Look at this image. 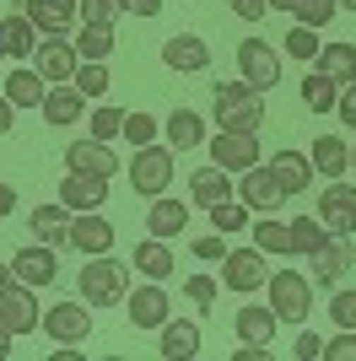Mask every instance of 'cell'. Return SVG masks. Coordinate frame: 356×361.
I'll list each match as a JSON object with an SVG mask.
<instances>
[{"label":"cell","instance_id":"obj_45","mask_svg":"<svg viewBox=\"0 0 356 361\" xmlns=\"http://www.w3.org/2000/svg\"><path fill=\"white\" fill-rule=\"evenodd\" d=\"M329 318H335V329H356V286L329 297Z\"/></svg>","mask_w":356,"mask_h":361},{"label":"cell","instance_id":"obj_21","mask_svg":"<svg viewBox=\"0 0 356 361\" xmlns=\"http://www.w3.org/2000/svg\"><path fill=\"white\" fill-rule=\"evenodd\" d=\"M38 114L49 119V130H65V124H81V114H87V97H81L76 87H65V81H59V87L44 92Z\"/></svg>","mask_w":356,"mask_h":361},{"label":"cell","instance_id":"obj_22","mask_svg":"<svg viewBox=\"0 0 356 361\" xmlns=\"http://www.w3.org/2000/svg\"><path fill=\"white\" fill-rule=\"evenodd\" d=\"M189 200L200 205V211H210V205H222V200H232V173L227 167H194L189 173Z\"/></svg>","mask_w":356,"mask_h":361},{"label":"cell","instance_id":"obj_4","mask_svg":"<svg viewBox=\"0 0 356 361\" xmlns=\"http://www.w3.org/2000/svg\"><path fill=\"white\" fill-rule=\"evenodd\" d=\"M265 291H270V307L281 324H308L313 313V297H308V275L297 270H270L265 275Z\"/></svg>","mask_w":356,"mask_h":361},{"label":"cell","instance_id":"obj_40","mask_svg":"<svg viewBox=\"0 0 356 361\" xmlns=\"http://www.w3.org/2000/svg\"><path fill=\"white\" fill-rule=\"evenodd\" d=\"M210 226H216V232H222V238H227V232H243V226H249V205H243V200H222V205H210Z\"/></svg>","mask_w":356,"mask_h":361},{"label":"cell","instance_id":"obj_26","mask_svg":"<svg viewBox=\"0 0 356 361\" xmlns=\"http://www.w3.org/2000/svg\"><path fill=\"white\" fill-rule=\"evenodd\" d=\"M38 32H71V22L81 11H76V0H28V11H22Z\"/></svg>","mask_w":356,"mask_h":361},{"label":"cell","instance_id":"obj_35","mask_svg":"<svg viewBox=\"0 0 356 361\" xmlns=\"http://www.w3.org/2000/svg\"><path fill=\"white\" fill-rule=\"evenodd\" d=\"M286 232H292V254H319L329 238V226L319 216H297V221H286Z\"/></svg>","mask_w":356,"mask_h":361},{"label":"cell","instance_id":"obj_17","mask_svg":"<svg viewBox=\"0 0 356 361\" xmlns=\"http://www.w3.org/2000/svg\"><path fill=\"white\" fill-rule=\"evenodd\" d=\"M11 275H16V281H28V286H49V281L59 275V259H54V248H49V243L16 248V254H11Z\"/></svg>","mask_w":356,"mask_h":361},{"label":"cell","instance_id":"obj_3","mask_svg":"<svg viewBox=\"0 0 356 361\" xmlns=\"http://www.w3.org/2000/svg\"><path fill=\"white\" fill-rule=\"evenodd\" d=\"M173 173H178V151L173 146H135V162H130V189L135 195H146V200H157V195H167V183H173Z\"/></svg>","mask_w":356,"mask_h":361},{"label":"cell","instance_id":"obj_27","mask_svg":"<svg viewBox=\"0 0 356 361\" xmlns=\"http://www.w3.org/2000/svg\"><path fill=\"white\" fill-rule=\"evenodd\" d=\"M71 205H38V211L28 216V226H32V238L38 243H49V248H59V243L71 238Z\"/></svg>","mask_w":356,"mask_h":361},{"label":"cell","instance_id":"obj_10","mask_svg":"<svg viewBox=\"0 0 356 361\" xmlns=\"http://www.w3.org/2000/svg\"><path fill=\"white\" fill-rule=\"evenodd\" d=\"M222 281H227V291H237V297L265 291V254H259V248H227Z\"/></svg>","mask_w":356,"mask_h":361},{"label":"cell","instance_id":"obj_5","mask_svg":"<svg viewBox=\"0 0 356 361\" xmlns=\"http://www.w3.org/2000/svg\"><path fill=\"white\" fill-rule=\"evenodd\" d=\"M0 324H6L11 334H32L38 324H44V307H38L32 286H28V281H16V275L0 286Z\"/></svg>","mask_w":356,"mask_h":361},{"label":"cell","instance_id":"obj_25","mask_svg":"<svg viewBox=\"0 0 356 361\" xmlns=\"http://www.w3.org/2000/svg\"><path fill=\"white\" fill-rule=\"evenodd\" d=\"M162 135H167L173 151H194V146H206V119H200L194 108H173L167 124H162Z\"/></svg>","mask_w":356,"mask_h":361},{"label":"cell","instance_id":"obj_46","mask_svg":"<svg viewBox=\"0 0 356 361\" xmlns=\"http://www.w3.org/2000/svg\"><path fill=\"white\" fill-rule=\"evenodd\" d=\"M324 361H356V329H340L335 340H324Z\"/></svg>","mask_w":356,"mask_h":361},{"label":"cell","instance_id":"obj_31","mask_svg":"<svg viewBox=\"0 0 356 361\" xmlns=\"http://www.w3.org/2000/svg\"><path fill=\"white\" fill-rule=\"evenodd\" d=\"M0 44L11 60H32V49H38V27H32L28 16H6L0 22Z\"/></svg>","mask_w":356,"mask_h":361},{"label":"cell","instance_id":"obj_2","mask_svg":"<svg viewBox=\"0 0 356 361\" xmlns=\"http://www.w3.org/2000/svg\"><path fill=\"white\" fill-rule=\"evenodd\" d=\"M76 291H81V302H87V307H114V302L130 297V270H124L119 259L97 254V259H87V264H81Z\"/></svg>","mask_w":356,"mask_h":361},{"label":"cell","instance_id":"obj_41","mask_svg":"<svg viewBox=\"0 0 356 361\" xmlns=\"http://www.w3.org/2000/svg\"><path fill=\"white\" fill-rule=\"evenodd\" d=\"M319 49H324L319 27H302V22H297V27L286 32V54H292V60H319Z\"/></svg>","mask_w":356,"mask_h":361},{"label":"cell","instance_id":"obj_44","mask_svg":"<svg viewBox=\"0 0 356 361\" xmlns=\"http://www.w3.org/2000/svg\"><path fill=\"white\" fill-rule=\"evenodd\" d=\"M119 130H124V114H119V108H92V140H114Z\"/></svg>","mask_w":356,"mask_h":361},{"label":"cell","instance_id":"obj_48","mask_svg":"<svg viewBox=\"0 0 356 361\" xmlns=\"http://www.w3.org/2000/svg\"><path fill=\"white\" fill-rule=\"evenodd\" d=\"M292 356L297 361H319V356H324V340H319L313 329H302V334H297V345H292Z\"/></svg>","mask_w":356,"mask_h":361},{"label":"cell","instance_id":"obj_56","mask_svg":"<svg viewBox=\"0 0 356 361\" xmlns=\"http://www.w3.org/2000/svg\"><path fill=\"white\" fill-rule=\"evenodd\" d=\"M6 281H11V264H0V286H6Z\"/></svg>","mask_w":356,"mask_h":361},{"label":"cell","instance_id":"obj_51","mask_svg":"<svg viewBox=\"0 0 356 361\" xmlns=\"http://www.w3.org/2000/svg\"><path fill=\"white\" fill-rule=\"evenodd\" d=\"M189 254H194V259H227V243H222V232H216V238H200V243L189 248Z\"/></svg>","mask_w":356,"mask_h":361},{"label":"cell","instance_id":"obj_29","mask_svg":"<svg viewBox=\"0 0 356 361\" xmlns=\"http://www.w3.org/2000/svg\"><path fill=\"white\" fill-rule=\"evenodd\" d=\"M184 226H189V205L157 195V205L146 211V232H151V238H184Z\"/></svg>","mask_w":356,"mask_h":361},{"label":"cell","instance_id":"obj_42","mask_svg":"<svg viewBox=\"0 0 356 361\" xmlns=\"http://www.w3.org/2000/svg\"><path fill=\"white\" fill-rule=\"evenodd\" d=\"M157 130H162V124L151 119V114H124V130H119V135L130 140V146H151V140H157Z\"/></svg>","mask_w":356,"mask_h":361},{"label":"cell","instance_id":"obj_28","mask_svg":"<svg viewBox=\"0 0 356 361\" xmlns=\"http://www.w3.org/2000/svg\"><path fill=\"white\" fill-rule=\"evenodd\" d=\"M308 157H313V173H324V178H345L351 173V146L340 135H319Z\"/></svg>","mask_w":356,"mask_h":361},{"label":"cell","instance_id":"obj_37","mask_svg":"<svg viewBox=\"0 0 356 361\" xmlns=\"http://www.w3.org/2000/svg\"><path fill=\"white\" fill-rule=\"evenodd\" d=\"M254 248H259V254H292V232H286V221L259 216V221H254Z\"/></svg>","mask_w":356,"mask_h":361},{"label":"cell","instance_id":"obj_57","mask_svg":"<svg viewBox=\"0 0 356 361\" xmlns=\"http://www.w3.org/2000/svg\"><path fill=\"white\" fill-rule=\"evenodd\" d=\"M275 6H281V11H286V6H292V0H270V11H275Z\"/></svg>","mask_w":356,"mask_h":361},{"label":"cell","instance_id":"obj_20","mask_svg":"<svg viewBox=\"0 0 356 361\" xmlns=\"http://www.w3.org/2000/svg\"><path fill=\"white\" fill-rule=\"evenodd\" d=\"M270 173H275V183H281V195H308V183H313V157H302V151H275L270 157Z\"/></svg>","mask_w":356,"mask_h":361},{"label":"cell","instance_id":"obj_60","mask_svg":"<svg viewBox=\"0 0 356 361\" xmlns=\"http://www.w3.org/2000/svg\"><path fill=\"white\" fill-rule=\"evenodd\" d=\"M0 60H6V44H0Z\"/></svg>","mask_w":356,"mask_h":361},{"label":"cell","instance_id":"obj_43","mask_svg":"<svg viewBox=\"0 0 356 361\" xmlns=\"http://www.w3.org/2000/svg\"><path fill=\"white\" fill-rule=\"evenodd\" d=\"M76 11H81V22H108L114 27L124 16V0H76Z\"/></svg>","mask_w":356,"mask_h":361},{"label":"cell","instance_id":"obj_19","mask_svg":"<svg viewBox=\"0 0 356 361\" xmlns=\"http://www.w3.org/2000/svg\"><path fill=\"white\" fill-rule=\"evenodd\" d=\"M157 334H162V340H157V356H167V361H194L200 356V324H194V318H167Z\"/></svg>","mask_w":356,"mask_h":361},{"label":"cell","instance_id":"obj_1","mask_svg":"<svg viewBox=\"0 0 356 361\" xmlns=\"http://www.w3.org/2000/svg\"><path fill=\"white\" fill-rule=\"evenodd\" d=\"M216 124L259 135V124H265V92L249 87V81H216Z\"/></svg>","mask_w":356,"mask_h":361},{"label":"cell","instance_id":"obj_16","mask_svg":"<svg viewBox=\"0 0 356 361\" xmlns=\"http://www.w3.org/2000/svg\"><path fill=\"white\" fill-rule=\"evenodd\" d=\"M237 178H243V183H237V200H243V205H249V211H275V205H281V183H275V173H270V167H259V162H254L249 167V173H237Z\"/></svg>","mask_w":356,"mask_h":361},{"label":"cell","instance_id":"obj_6","mask_svg":"<svg viewBox=\"0 0 356 361\" xmlns=\"http://www.w3.org/2000/svg\"><path fill=\"white\" fill-rule=\"evenodd\" d=\"M76 65H81V54H76V44L65 38V32H44V38H38V49H32V71L44 75L49 87L71 81Z\"/></svg>","mask_w":356,"mask_h":361},{"label":"cell","instance_id":"obj_55","mask_svg":"<svg viewBox=\"0 0 356 361\" xmlns=\"http://www.w3.org/2000/svg\"><path fill=\"white\" fill-rule=\"evenodd\" d=\"M11 340H16V334H11V329H6V324H0V345H11Z\"/></svg>","mask_w":356,"mask_h":361},{"label":"cell","instance_id":"obj_39","mask_svg":"<svg viewBox=\"0 0 356 361\" xmlns=\"http://www.w3.org/2000/svg\"><path fill=\"white\" fill-rule=\"evenodd\" d=\"M286 11H292L302 27H329V22H335V11H340V0H292Z\"/></svg>","mask_w":356,"mask_h":361},{"label":"cell","instance_id":"obj_18","mask_svg":"<svg viewBox=\"0 0 356 361\" xmlns=\"http://www.w3.org/2000/svg\"><path fill=\"white\" fill-rule=\"evenodd\" d=\"M351 238H324V248L319 254H308V275L319 281V286H335L345 270H351Z\"/></svg>","mask_w":356,"mask_h":361},{"label":"cell","instance_id":"obj_9","mask_svg":"<svg viewBox=\"0 0 356 361\" xmlns=\"http://www.w3.org/2000/svg\"><path fill=\"white\" fill-rule=\"evenodd\" d=\"M38 329L49 334V340H59V345H76V340H92V307L87 302H54L44 313V324Z\"/></svg>","mask_w":356,"mask_h":361},{"label":"cell","instance_id":"obj_36","mask_svg":"<svg viewBox=\"0 0 356 361\" xmlns=\"http://www.w3.org/2000/svg\"><path fill=\"white\" fill-rule=\"evenodd\" d=\"M71 87L81 92V97H103L108 87H114V75H108V60H81L71 75Z\"/></svg>","mask_w":356,"mask_h":361},{"label":"cell","instance_id":"obj_24","mask_svg":"<svg viewBox=\"0 0 356 361\" xmlns=\"http://www.w3.org/2000/svg\"><path fill=\"white\" fill-rule=\"evenodd\" d=\"M65 167H71V173H114V151H108V140H71V146H65Z\"/></svg>","mask_w":356,"mask_h":361},{"label":"cell","instance_id":"obj_23","mask_svg":"<svg viewBox=\"0 0 356 361\" xmlns=\"http://www.w3.org/2000/svg\"><path fill=\"white\" fill-rule=\"evenodd\" d=\"M237 340H243V345H270V340H275V324H281V318H275V307H259V302H249V307H237Z\"/></svg>","mask_w":356,"mask_h":361},{"label":"cell","instance_id":"obj_33","mask_svg":"<svg viewBox=\"0 0 356 361\" xmlns=\"http://www.w3.org/2000/svg\"><path fill=\"white\" fill-rule=\"evenodd\" d=\"M135 270L146 275V281H167L173 275V254H167V238H146L135 248Z\"/></svg>","mask_w":356,"mask_h":361},{"label":"cell","instance_id":"obj_12","mask_svg":"<svg viewBox=\"0 0 356 361\" xmlns=\"http://www.w3.org/2000/svg\"><path fill=\"white\" fill-rule=\"evenodd\" d=\"M124 307H130V324H135V329H162L167 318H173V297L162 291V281L135 286V297H124Z\"/></svg>","mask_w":356,"mask_h":361},{"label":"cell","instance_id":"obj_47","mask_svg":"<svg viewBox=\"0 0 356 361\" xmlns=\"http://www.w3.org/2000/svg\"><path fill=\"white\" fill-rule=\"evenodd\" d=\"M184 297L210 307V302H216V281H210V275H189V281H184Z\"/></svg>","mask_w":356,"mask_h":361},{"label":"cell","instance_id":"obj_14","mask_svg":"<svg viewBox=\"0 0 356 361\" xmlns=\"http://www.w3.org/2000/svg\"><path fill=\"white\" fill-rule=\"evenodd\" d=\"M59 205H71V211H103L108 205V178L103 173H65Z\"/></svg>","mask_w":356,"mask_h":361},{"label":"cell","instance_id":"obj_32","mask_svg":"<svg viewBox=\"0 0 356 361\" xmlns=\"http://www.w3.org/2000/svg\"><path fill=\"white\" fill-rule=\"evenodd\" d=\"M44 75H38V71H32V65H22V71H11V75H6V97H11V103L16 108H38V103H44Z\"/></svg>","mask_w":356,"mask_h":361},{"label":"cell","instance_id":"obj_49","mask_svg":"<svg viewBox=\"0 0 356 361\" xmlns=\"http://www.w3.org/2000/svg\"><path fill=\"white\" fill-rule=\"evenodd\" d=\"M232 6V16H243V22H265V11H270V0H227Z\"/></svg>","mask_w":356,"mask_h":361},{"label":"cell","instance_id":"obj_50","mask_svg":"<svg viewBox=\"0 0 356 361\" xmlns=\"http://www.w3.org/2000/svg\"><path fill=\"white\" fill-rule=\"evenodd\" d=\"M335 114H340V124H356V81H345L340 97H335Z\"/></svg>","mask_w":356,"mask_h":361},{"label":"cell","instance_id":"obj_54","mask_svg":"<svg viewBox=\"0 0 356 361\" xmlns=\"http://www.w3.org/2000/svg\"><path fill=\"white\" fill-rule=\"evenodd\" d=\"M11 211H16V189H11V183H0V221H6Z\"/></svg>","mask_w":356,"mask_h":361},{"label":"cell","instance_id":"obj_11","mask_svg":"<svg viewBox=\"0 0 356 361\" xmlns=\"http://www.w3.org/2000/svg\"><path fill=\"white\" fill-rule=\"evenodd\" d=\"M210 162L227 167V173H249L259 162V135H243V130H216L210 135Z\"/></svg>","mask_w":356,"mask_h":361},{"label":"cell","instance_id":"obj_52","mask_svg":"<svg viewBox=\"0 0 356 361\" xmlns=\"http://www.w3.org/2000/svg\"><path fill=\"white\" fill-rule=\"evenodd\" d=\"M16 114H22V108H16L11 97H6V92H0V135H6V130H11V124H16Z\"/></svg>","mask_w":356,"mask_h":361},{"label":"cell","instance_id":"obj_8","mask_svg":"<svg viewBox=\"0 0 356 361\" xmlns=\"http://www.w3.org/2000/svg\"><path fill=\"white\" fill-rule=\"evenodd\" d=\"M237 71H243L249 87L270 92L275 81H281V54H275L265 38H243V44H237Z\"/></svg>","mask_w":356,"mask_h":361},{"label":"cell","instance_id":"obj_58","mask_svg":"<svg viewBox=\"0 0 356 361\" xmlns=\"http://www.w3.org/2000/svg\"><path fill=\"white\" fill-rule=\"evenodd\" d=\"M0 361H11V345H0Z\"/></svg>","mask_w":356,"mask_h":361},{"label":"cell","instance_id":"obj_38","mask_svg":"<svg viewBox=\"0 0 356 361\" xmlns=\"http://www.w3.org/2000/svg\"><path fill=\"white\" fill-rule=\"evenodd\" d=\"M335 97H340V87H335L329 75L313 71L308 81H302V103H308V114H335Z\"/></svg>","mask_w":356,"mask_h":361},{"label":"cell","instance_id":"obj_59","mask_svg":"<svg viewBox=\"0 0 356 361\" xmlns=\"http://www.w3.org/2000/svg\"><path fill=\"white\" fill-rule=\"evenodd\" d=\"M351 173H356V146H351Z\"/></svg>","mask_w":356,"mask_h":361},{"label":"cell","instance_id":"obj_7","mask_svg":"<svg viewBox=\"0 0 356 361\" xmlns=\"http://www.w3.org/2000/svg\"><path fill=\"white\" fill-rule=\"evenodd\" d=\"M319 221L329 226V238H351L356 232V183L329 178L319 195Z\"/></svg>","mask_w":356,"mask_h":361},{"label":"cell","instance_id":"obj_30","mask_svg":"<svg viewBox=\"0 0 356 361\" xmlns=\"http://www.w3.org/2000/svg\"><path fill=\"white\" fill-rule=\"evenodd\" d=\"M313 71L329 75L335 87H345V81L356 75V44H324V49H319V60H313Z\"/></svg>","mask_w":356,"mask_h":361},{"label":"cell","instance_id":"obj_53","mask_svg":"<svg viewBox=\"0 0 356 361\" xmlns=\"http://www.w3.org/2000/svg\"><path fill=\"white\" fill-rule=\"evenodd\" d=\"M124 11H130V16H157V11H162V0H124Z\"/></svg>","mask_w":356,"mask_h":361},{"label":"cell","instance_id":"obj_34","mask_svg":"<svg viewBox=\"0 0 356 361\" xmlns=\"http://www.w3.org/2000/svg\"><path fill=\"white\" fill-rule=\"evenodd\" d=\"M71 44H76L81 60H108L114 54V27L108 22H81V32H76Z\"/></svg>","mask_w":356,"mask_h":361},{"label":"cell","instance_id":"obj_61","mask_svg":"<svg viewBox=\"0 0 356 361\" xmlns=\"http://www.w3.org/2000/svg\"><path fill=\"white\" fill-rule=\"evenodd\" d=\"M351 81H356V75H351Z\"/></svg>","mask_w":356,"mask_h":361},{"label":"cell","instance_id":"obj_13","mask_svg":"<svg viewBox=\"0 0 356 361\" xmlns=\"http://www.w3.org/2000/svg\"><path fill=\"white\" fill-rule=\"evenodd\" d=\"M76 248V254H87V259H97V254H108L114 248V221H103L97 211H76L71 216V238H65Z\"/></svg>","mask_w":356,"mask_h":361},{"label":"cell","instance_id":"obj_15","mask_svg":"<svg viewBox=\"0 0 356 361\" xmlns=\"http://www.w3.org/2000/svg\"><path fill=\"white\" fill-rule=\"evenodd\" d=\"M162 65L178 71V75H200L210 65V44H206V38H194V32H173V38L162 44Z\"/></svg>","mask_w":356,"mask_h":361}]
</instances>
